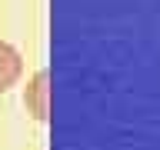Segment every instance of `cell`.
<instances>
[{
  "instance_id": "obj_1",
  "label": "cell",
  "mask_w": 160,
  "mask_h": 150,
  "mask_svg": "<svg viewBox=\"0 0 160 150\" xmlns=\"http://www.w3.org/2000/svg\"><path fill=\"white\" fill-rule=\"evenodd\" d=\"M23 73V57H20V50L7 40H0V93H7L13 83L20 80Z\"/></svg>"
},
{
  "instance_id": "obj_2",
  "label": "cell",
  "mask_w": 160,
  "mask_h": 150,
  "mask_svg": "<svg viewBox=\"0 0 160 150\" xmlns=\"http://www.w3.org/2000/svg\"><path fill=\"white\" fill-rule=\"evenodd\" d=\"M27 107H30V113H33L37 120H43V117H47V73H43V70H40L33 80H30Z\"/></svg>"
}]
</instances>
